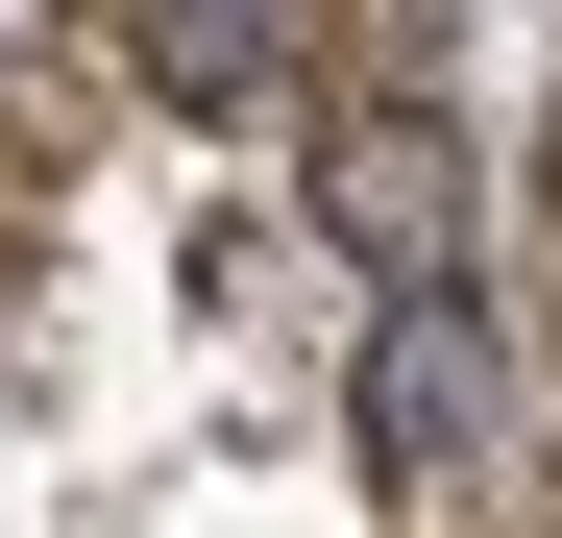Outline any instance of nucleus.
Returning a JSON list of instances; mask_svg holds the SVG:
<instances>
[{
  "label": "nucleus",
  "instance_id": "f257e3e1",
  "mask_svg": "<svg viewBox=\"0 0 562 538\" xmlns=\"http://www.w3.org/2000/svg\"><path fill=\"white\" fill-rule=\"evenodd\" d=\"M464 466H490V318H464V294H392V318H367V490H464Z\"/></svg>",
  "mask_w": 562,
  "mask_h": 538
},
{
  "label": "nucleus",
  "instance_id": "f03ea898",
  "mask_svg": "<svg viewBox=\"0 0 562 538\" xmlns=\"http://www.w3.org/2000/svg\"><path fill=\"white\" fill-rule=\"evenodd\" d=\"M318 221L392 269V294H464V147H440L416 99H342V123H318Z\"/></svg>",
  "mask_w": 562,
  "mask_h": 538
},
{
  "label": "nucleus",
  "instance_id": "7ed1b4c3",
  "mask_svg": "<svg viewBox=\"0 0 562 538\" xmlns=\"http://www.w3.org/2000/svg\"><path fill=\"white\" fill-rule=\"evenodd\" d=\"M123 74H171V99H269V25H221V0H147Z\"/></svg>",
  "mask_w": 562,
  "mask_h": 538
}]
</instances>
